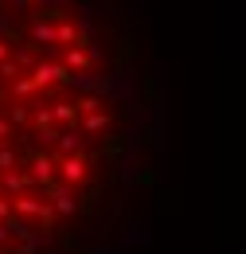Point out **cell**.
<instances>
[{"mask_svg":"<svg viewBox=\"0 0 246 254\" xmlns=\"http://www.w3.org/2000/svg\"><path fill=\"white\" fill-rule=\"evenodd\" d=\"M31 82H35V90L39 94H47V90H55V86H62V82H70V74L62 70V63H39L31 66V74H28Z\"/></svg>","mask_w":246,"mask_h":254,"instance_id":"6da1fadb","label":"cell"},{"mask_svg":"<svg viewBox=\"0 0 246 254\" xmlns=\"http://www.w3.org/2000/svg\"><path fill=\"white\" fill-rule=\"evenodd\" d=\"M59 180L66 184V188H78V184H86L90 180V164H86V157L78 153V157H59Z\"/></svg>","mask_w":246,"mask_h":254,"instance_id":"7a4b0ae2","label":"cell"},{"mask_svg":"<svg viewBox=\"0 0 246 254\" xmlns=\"http://www.w3.org/2000/svg\"><path fill=\"white\" fill-rule=\"evenodd\" d=\"M98 63V51L94 47H66L62 51V70L66 74H82V70H90Z\"/></svg>","mask_w":246,"mask_h":254,"instance_id":"3957f363","label":"cell"},{"mask_svg":"<svg viewBox=\"0 0 246 254\" xmlns=\"http://www.w3.org/2000/svg\"><path fill=\"white\" fill-rule=\"evenodd\" d=\"M31 172H28V180L31 184H39V188H47V184H55V160L47 157V153H39V157H31L28 164Z\"/></svg>","mask_w":246,"mask_h":254,"instance_id":"277c9868","label":"cell"},{"mask_svg":"<svg viewBox=\"0 0 246 254\" xmlns=\"http://www.w3.org/2000/svg\"><path fill=\"white\" fill-rule=\"evenodd\" d=\"M55 215H74L78 211V199H74V188H66V184H55L51 188V203H47Z\"/></svg>","mask_w":246,"mask_h":254,"instance_id":"5b68a950","label":"cell"},{"mask_svg":"<svg viewBox=\"0 0 246 254\" xmlns=\"http://www.w3.org/2000/svg\"><path fill=\"white\" fill-rule=\"evenodd\" d=\"M47 110H51V126L59 122V126H66V129H78V110H74V102H51Z\"/></svg>","mask_w":246,"mask_h":254,"instance_id":"8992f818","label":"cell"},{"mask_svg":"<svg viewBox=\"0 0 246 254\" xmlns=\"http://www.w3.org/2000/svg\"><path fill=\"white\" fill-rule=\"evenodd\" d=\"M0 180H4V195L12 199V195H24L28 191V172H20V168H12V172H0Z\"/></svg>","mask_w":246,"mask_h":254,"instance_id":"52a82bcc","label":"cell"},{"mask_svg":"<svg viewBox=\"0 0 246 254\" xmlns=\"http://www.w3.org/2000/svg\"><path fill=\"white\" fill-rule=\"evenodd\" d=\"M55 149H59V157H78V153H82V137H78V129H66V133H59Z\"/></svg>","mask_w":246,"mask_h":254,"instance_id":"ba28073f","label":"cell"},{"mask_svg":"<svg viewBox=\"0 0 246 254\" xmlns=\"http://www.w3.org/2000/svg\"><path fill=\"white\" fill-rule=\"evenodd\" d=\"M110 122H114V118H110L106 110H98V114H86V118L78 122V129H82V133H102V129H110Z\"/></svg>","mask_w":246,"mask_h":254,"instance_id":"9c48e42d","label":"cell"},{"mask_svg":"<svg viewBox=\"0 0 246 254\" xmlns=\"http://www.w3.org/2000/svg\"><path fill=\"white\" fill-rule=\"evenodd\" d=\"M55 43H62V47H78V28H74L70 20L55 24Z\"/></svg>","mask_w":246,"mask_h":254,"instance_id":"30bf717a","label":"cell"},{"mask_svg":"<svg viewBox=\"0 0 246 254\" xmlns=\"http://www.w3.org/2000/svg\"><path fill=\"white\" fill-rule=\"evenodd\" d=\"M31 43H55V24H47V20L35 16V24H31Z\"/></svg>","mask_w":246,"mask_h":254,"instance_id":"8fae6325","label":"cell"},{"mask_svg":"<svg viewBox=\"0 0 246 254\" xmlns=\"http://www.w3.org/2000/svg\"><path fill=\"white\" fill-rule=\"evenodd\" d=\"M12 94L20 98V102H28V98H43V94H39V90H35V82H31L28 74H20V78L12 82Z\"/></svg>","mask_w":246,"mask_h":254,"instance_id":"7c38bea8","label":"cell"},{"mask_svg":"<svg viewBox=\"0 0 246 254\" xmlns=\"http://www.w3.org/2000/svg\"><path fill=\"white\" fill-rule=\"evenodd\" d=\"M102 106H106V102H102V98H98V94H82V98H78V102H74V110H78L82 118H86V114H98Z\"/></svg>","mask_w":246,"mask_h":254,"instance_id":"4fadbf2b","label":"cell"},{"mask_svg":"<svg viewBox=\"0 0 246 254\" xmlns=\"http://www.w3.org/2000/svg\"><path fill=\"white\" fill-rule=\"evenodd\" d=\"M12 168H20L16 149H12V145H0V172H12Z\"/></svg>","mask_w":246,"mask_h":254,"instance_id":"5bb4252c","label":"cell"},{"mask_svg":"<svg viewBox=\"0 0 246 254\" xmlns=\"http://www.w3.org/2000/svg\"><path fill=\"white\" fill-rule=\"evenodd\" d=\"M12 63L20 66V74H24V70H28V66H35V51H31V47H20V51H16V55H12Z\"/></svg>","mask_w":246,"mask_h":254,"instance_id":"9a60e30c","label":"cell"},{"mask_svg":"<svg viewBox=\"0 0 246 254\" xmlns=\"http://www.w3.org/2000/svg\"><path fill=\"white\" fill-rule=\"evenodd\" d=\"M0 78H4V82H16V78H20V66L12 63V55L0 63Z\"/></svg>","mask_w":246,"mask_h":254,"instance_id":"2e32d148","label":"cell"},{"mask_svg":"<svg viewBox=\"0 0 246 254\" xmlns=\"http://www.w3.org/2000/svg\"><path fill=\"white\" fill-rule=\"evenodd\" d=\"M8 122H12V126H28L31 110H28V106H12V118H8Z\"/></svg>","mask_w":246,"mask_h":254,"instance_id":"e0dca14e","label":"cell"},{"mask_svg":"<svg viewBox=\"0 0 246 254\" xmlns=\"http://www.w3.org/2000/svg\"><path fill=\"white\" fill-rule=\"evenodd\" d=\"M55 141H59V129H55V126L39 129V145H55Z\"/></svg>","mask_w":246,"mask_h":254,"instance_id":"ac0fdd59","label":"cell"},{"mask_svg":"<svg viewBox=\"0 0 246 254\" xmlns=\"http://www.w3.org/2000/svg\"><path fill=\"white\" fill-rule=\"evenodd\" d=\"M4 219H12V199L0 191V223H4Z\"/></svg>","mask_w":246,"mask_h":254,"instance_id":"d6986e66","label":"cell"},{"mask_svg":"<svg viewBox=\"0 0 246 254\" xmlns=\"http://www.w3.org/2000/svg\"><path fill=\"white\" fill-rule=\"evenodd\" d=\"M8 137H12V122H8V118H4V114H0V145H4V141H8Z\"/></svg>","mask_w":246,"mask_h":254,"instance_id":"ffe728a7","label":"cell"},{"mask_svg":"<svg viewBox=\"0 0 246 254\" xmlns=\"http://www.w3.org/2000/svg\"><path fill=\"white\" fill-rule=\"evenodd\" d=\"M8 55H12V47H8V39H0V63H4Z\"/></svg>","mask_w":246,"mask_h":254,"instance_id":"44dd1931","label":"cell"},{"mask_svg":"<svg viewBox=\"0 0 246 254\" xmlns=\"http://www.w3.org/2000/svg\"><path fill=\"white\" fill-rule=\"evenodd\" d=\"M8 239H12V235H8V227H4V223H0V247H4V243H8Z\"/></svg>","mask_w":246,"mask_h":254,"instance_id":"7402d4cb","label":"cell"},{"mask_svg":"<svg viewBox=\"0 0 246 254\" xmlns=\"http://www.w3.org/2000/svg\"><path fill=\"white\" fill-rule=\"evenodd\" d=\"M16 4H20V8H35L39 0H16Z\"/></svg>","mask_w":246,"mask_h":254,"instance_id":"603a6c76","label":"cell"}]
</instances>
